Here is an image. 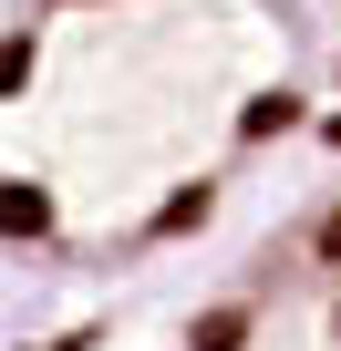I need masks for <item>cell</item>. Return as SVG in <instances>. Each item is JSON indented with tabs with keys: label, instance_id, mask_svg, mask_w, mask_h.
<instances>
[{
	"label": "cell",
	"instance_id": "3",
	"mask_svg": "<svg viewBox=\"0 0 341 351\" xmlns=\"http://www.w3.org/2000/svg\"><path fill=\"white\" fill-rule=\"evenodd\" d=\"M331 21H341V0H331Z\"/></svg>",
	"mask_w": 341,
	"mask_h": 351
},
{
	"label": "cell",
	"instance_id": "2",
	"mask_svg": "<svg viewBox=\"0 0 341 351\" xmlns=\"http://www.w3.org/2000/svg\"><path fill=\"white\" fill-rule=\"evenodd\" d=\"M124 351H341V165L145 289Z\"/></svg>",
	"mask_w": 341,
	"mask_h": 351
},
{
	"label": "cell",
	"instance_id": "1",
	"mask_svg": "<svg viewBox=\"0 0 341 351\" xmlns=\"http://www.w3.org/2000/svg\"><path fill=\"white\" fill-rule=\"evenodd\" d=\"M341 165L331 0H11L0 258L52 289H165Z\"/></svg>",
	"mask_w": 341,
	"mask_h": 351
}]
</instances>
